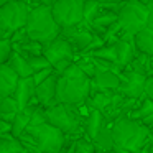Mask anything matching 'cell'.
Instances as JSON below:
<instances>
[{"label": "cell", "mask_w": 153, "mask_h": 153, "mask_svg": "<svg viewBox=\"0 0 153 153\" xmlns=\"http://www.w3.org/2000/svg\"><path fill=\"white\" fill-rule=\"evenodd\" d=\"M31 4L27 0H12L0 7V35L10 38L12 33L23 28L31 12Z\"/></svg>", "instance_id": "obj_6"}, {"label": "cell", "mask_w": 153, "mask_h": 153, "mask_svg": "<svg viewBox=\"0 0 153 153\" xmlns=\"http://www.w3.org/2000/svg\"><path fill=\"white\" fill-rule=\"evenodd\" d=\"M104 125H105V117H104V114L100 110L89 109V114H87L86 120H84V133L92 140L100 132V128Z\"/></svg>", "instance_id": "obj_18"}, {"label": "cell", "mask_w": 153, "mask_h": 153, "mask_svg": "<svg viewBox=\"0 0 153 153\" xmlns=\"http://www.w3.org/2000/svg\"><path fill=\"white\" fill-rule=\"evenodd\" d=\"M120 87V76L114 71H97L91 79V92L104 91V92H117Z\"/></svg>", "instance_id": "obj_13"}, {"label": "cell", "mask_w": 153, "mask_h": 153, "mask_svg": "<svg viewBox=\"0 0 153 153\" xmlns=\"http://www.w3.org/2000/svg\"><path fill=\"white\" fill-rule=\"evenodd\" d=\"M61 36H64L68 41L71 43L73 50L76 51V54L79 53L81 56L87 53L89 46L92 45L96 33H92V30L89 28L87 23H79L74 27H68V28H61Z\"/></svg>", "instance_id": "obj_9"}, {"label": "cell", "mask_w": 153, "mask_h": 153, "mask_svg": "<svg viewBox=\"0 0 153 153\" xmlns=\"http://www.w3.org/2000/svg\"><path fill=\"white\" fill-rule=\"evenodd\" d=\"M146 15L148 7L140 0H127L120 4V8L117 12V23L120 25L122 35L133 36L142 28L146 27Z\"/></svg>", "instance_id": "obj_7"}, {"label": "cell", "mask_w": 153, "mask_h": 153, "mask_svg": "<svg viewBox=\"0 0 153 153\" xmlns=\"http://www.w3.org/2000/svg\"><path fill=\"white\" fill-rule=\"evenodd\" d=\"M43 54L46 56V59L50 61L51 66H54L56 63L64 61V59L76 61V51L73 50V46H71L69 41H68L64 36H61V35L58 38H54L51 43L45 45Z\"/></svg>", "instance_id": "obj_11"}, {"label": "cell", "mask_w": 153, "mask_h": 153, "mask_svg": "<svg viewBox=\"0 0 153 153\" xmlns=\"http://www.w3.org/2000/svg\"><path fill=\"white\" fill-rule=\"evenodd\" d=\"M54 73V69H53V66L51 68H46V69H41V71H36V73H33V81H35V84H40V82H43L45 79H46V77H50L51 74Z\"/></svg>", "instance_id": "obj_31"}, {"label": "cell", "mask_w": 153, "mask_h": 153, "mask_svg": "<svg viewBox=\"0 0 153 153\" xmlns=\"http://www.w3.org/2000/svg\"><path fill=\"white\" fill-rule=\"evenodd\" d=\"M94 153H115L114 150H96Z\"/></svg>", "instance_id": "obj_40"}, {"label": "cell", "mask_w": 153, "mask_h": 153, "mask_svg": "<svg viewBox=\"0 0 153 153\" xmlns=\"http://www.w3.org/2000/svg\"><path fill=\"white\" fill-rule=\"evenodd\" d=\"M96 146H94L92 140L84 133V135L77 137L76 143H74V153H94Z\"/></svg>", "instance_id": "obj_27"}, {"label": "cell", "mask_w": 153, "mask_h": 153, "mask_svg": "<svg viewBox=\"0 0 153 153\" xmlns=\"http://www.w3.org/2000/svg\"><path fill=\"white\" fill-rule=\"evenodd\" d=\"M56 86H58V74L53 73L50 77H46L43 82H40L35 87V99H36V102L43 107L54 105L58 102Z\"/></svg>", "instance_id": "obj_12"}, {"label": "cell", "mask_w": 153, "mask_h": 153, "mask_svg": "<svg viewBox=\"0 0 153 153\" xmlns=\"http://www.w3.org/2000/svg\"><path fill=\"white\" fill-rule=\"evenodd\" d=\"M28 61V64H30L31 71L33 73H36V71H41V69H46V68H51L50 61L46 59V56L45 54H35V56H25Z\"/></svg>", "instance_id": "obj_28"}, {"label": "cell", "mask_w": 153, "mask_h": 153, "mask_svg": "<svg viewBox=\"0 0 153 153\" xmlns=\"http://www.w3.org/2000/svg\"><path fill=\"white\" fill-rule=\"evenodd\" d=\"M13 50L18 51L20 54H23V56H35V54H43L45 46L35 40H27L20 45H15Z\"/></svg>", "instance_id": "obj_23"}, {"label": "cell", "mask_w": 153, "mask_h": 153, "mask_svg": "<svg viewBox=\"0 0 153 153\" xmlns=\"http://www.w3.org/2000/svg\"><path fill=\"white\" fill-rule=\"evenodd\" d=\"M133 43H135L137 53L146 54V56L153 58V28L146 25L145 28L133 35Z\"/></svg>", "instance_id": "obj_17"}, {"label": "cell", "mask_w": 153, "mask_h": 153, "mask_svg": "<svg viewBox=\"0 0 153 153\" xmlns=\"http://www.w3.org/2000/svg\"><path fill=\"white\" fill-rule=\"evenodd\" d=\"M114 48H115V54H117V64L122 66V68L130 66V63H132L137 56L133 36L120 35V38L114 43Z\"/></svg>", "instance_id": "obj_14"}, {"label": "cell", "mask_w": 153, "mask_h": 153, "mask_svg": "<svg viewBox=\"0 0 153 153\" xmlns=\"http://www.w3.org/2000/svg\"><path fill=\"white\" fill-rule=\"evenodd\" d=\"M146 74L133 71L130 68H125L123 73L120 74V87L117 92L122 94L123 97H130V99H142L145 97V81Z\"/></svg>", "instance_id": "obj_10"}, {"label": "cell", "mask_w": 153, "mask_h": 153, "mask_svg": "<svg viewBox=\"0 0 153 153\" xmlns=\"http://www.w3.org/2000/svg\"><path fill=\"white\" fill-rule=\"evenodd\" d=\"M148 7V15H146V25L153 28V4H146Z\"/></svg>", "instance_id": "obj_34"}, {"label": "cell", "mask_w": 153, "mask_h": 153, "mask_svg": "<svg viewBox=\"0 0 153 153\" xmlns=\"http://www.w3.org/2000/svg\"><path fill=\"white\" fill-rule=\"evenodd\" d=\"M92 143L96 146V150H114L115 143H114V138H112V130H110V127L104 125L100 128V132L92 138Z\"/></svg>", "instance_id": "obj_22"}, {"label": "cell", "mask_w": 153, "mask_h": 153, "mask_svg": "<svg viewBox=\"0 0 153 153\" xmlns=\"http://www.w3.org/2000/svg\"><path fill=\"white\" fill-rule=\"evenodd\" d=\"M8 2H12V0H0V7H4L5 4H8Z\"/></svg>", "instance_id": "obj_42"}, {"label": "cell", "mask_w": 153, "mask_h": 153, "mask_svg": "<svg viewBox=\"0 0 153 153\" xmlns=\"http://www.w3.org/2000/svg\"><path fill=\"white\" fill-rule=\"evenodd\" d=\"M25 30H27V35L30 40L38 41L43 46L51 43L54 38H58L61 35V28L54 22L51 7L43 4H38L31 8L28 22L25 25Z\"/></svg>", "instance_id": "obj_4"}, {"label": "cell", "mask_w": 153, "mask_h": 153, "mask_svg": "<svg viewBox=\"0 0 153 153\" xmlns=\"http://www.w3.org/2000/svg\"><path fill=\"white\" fill-rule=\"evenodd\" d=\"M27 2H30V4H35V5L41 4V0H27Z\"/></svg>", "instance_id": "obj_41"}, {"label": "cell", "mask_w": 153, "mask_h": 153, "mask_svg": "<svg viewBox=\"0 0 153 153\" xmlns=\"http://www.w3.org/2000/svg\"><path fill=\"white\" fill-rule=\"evenodd\" d=\"M89 96H91V77H87L74 61L63 74L58 76L56 99L61 104L82 105Z\"/></svg>", "instance_id": "obj_1"}, {"label": "cell", "mask_w": 153, "mask_h": 153, "mask_svg": "<svg viewBox=\"0 0 153 153\" xmlns=\"http://www.w3.org/2000/svg\"><path fill=\"white\" fill-rule=\"evenodd\" d=\"M84 56H92V58H99V59L109 61V63H117V54H115L114 45H102L100 48L84 54Z\"/></svg>", "instance_id": "obj_24"}, {"label": "cell", "mask_w": 153, "mask_h": 153, "mask_svg": "<svg viewBox=\"0 0 153 153\" xmlns=\"http://www.w3.org/2000/svg\"><path fill=\"white\" fill-rule=\"evenodd\" d=\"M58 0H41V4L43 5H48V7H51L53 4H56Z\"/></svg>", "instance_id": "obj_39"}, {"label": "cell", "mask_w": 153, "mask_h": 153, "mask_svg": "<svg viewBox=\"0 0 153 153\" xmlns=\"http://www.w3.org/2000/svg\"><path fill=\"white\" fill-rule=\"evenodd\" d=\"M123 2H127V0H123Z\"/></svg>", "instance_id": "obj_45"}, {"label": "cell", "mask_w": 153, "mask_h": 153, "mask_svg": "<svg viewBox=\"0 0 153 153\" xmlns=\"http://www.w3.org/2000/svg\"><path fill=\"white\" fill-rule=\"evenodd\" d=\"M142 122H143V123H145V125H146V127H148V128H153V112H152V114H150V115H148V117H145V119H143V120H142Z\"/></svg>", "instance_id": "obj_35"}, {"label": "cell", "mask_w": 153, "mask_h": 153, "mask_svg": "<svg viewBox=\"0 0 153 153\" xmlns=\"http://www.w3.org/2000/svg\"><path fill=\"white\" fill-rule=\"evenodd\" d=\"M110 130H112L114 143L117 146L130 150L132 153H135L142 145H145L152 135V128H148L142 120H135L128 115L117 117Z\"/></svg>", "instance_id": "obj_3"}, {"label": "cell", "mask_w": 153, "mask_h": 153, "mask_svg": "<svg viewBox=\"0 0 153 153\" xmlns=\"http://www.w3.org/2000/svg\"><path fill=\"white\" fill-rule=\"evenodd\" d=\"M18 110L20 109H18V104H17L13 96L0 97V119L7 120V122H12Z\"/></svg>", "instance_id": "obj_20"}, {"label": "cell", "mask_w": 153, "mask_h": 153, "mask_svg": "<svg viewBox=\"0 0 153 153\" xmlns=\"http://www.w3.org/2000/svg\"><path fill=\"white\" fill-rule=\"evenodd\" d=\"M18 138L28 153H59L66 135L51 123L43 122L40 125H28Z\"/></svg>", "instance_id": "obj_2"}, {"label": "cell", "mask_w": 153, "mask_h": 153, "mask_svg": "<svg viewBox=\"0 0 153 153\" xmlns=\"http://www.w3.org/2000/svg\"><path fill=\"white\" fill-rule=\"evenodd\" d=\"M35 87H36V84H35V81L31 76L30 77H20V79H18L13 97H15V100H17L20 110H23L25 107H28L31 102H36V99H35Z\"/></svg>", "instance_id": "obj_15"}, {"label": "cell", "mask_w": 153, "mask_h": 153, "mask_svg": "<svg viewBox=\"0 0 153 153\" xmlns=\"http://www.w3.org/2000/svg\"><path fill=\"white\" fill-rule=\"evenodd\" d=\"M76 63H77V66L82 69V73L86 74L87 77H91V79H92V77L96 76L97 69H96V66H94V63L91 61L89 56H81V59L76 61Z\"/></svg>", "instance_id": "obj_30"}, {"label": "cell", "mask_w": 153, "mask_h": 153, "mask_svg": "<svg viewBox=\"0 0 153 153\" xmlns=\"http://www.w3.org/2000/svg\"><path fill=\"white\" fill-rule=\"evenodd\" d=\"M51 13L59 28L79 25L84 22V0H58L51 5Z\"/></svg>", "instance_id": "obj_8"}, {"label": "cell", "mask_w": 153, "mask_h": 153, "mask_svg": "<svg viewBox=\"0 0 153 153\" xmlns=\"http://www.w3.org/2000/svg\"><path fill=\"white\" fill-rule=\"evenodd\" d=\"M18 79L20 77L8 66V63L0 64V97L13 96L15 89H17V84H18Z\"/></svg>", "instance_id": "obj_16"}, {"label": "cell", "mask_w": 153, "mask_h": 153, "mask_svg": "<svg viewBox=\"0 0 153 153\" xmlns=\"http://www.w3.org/2000/svg\"><path fill=\"white\" fill-rule=\"evenodd\" d=\"M145 97H148L150 100H153V74H150L145 81Z\"/></svg>", "instance_id": "obj_32"}, {"label": "cell", "mask_w": 153, "mask_h": 153, "mask_svg": "<svg viewBox=\"0 0 153 153\" xmlns=\"http://www.w3.org/2000/svg\"><path fill=\"white\" fill-rule=\"evenodd\" d=\"M0 38H2V35H0Z\"/></svg>", "instance_id": "obj_46"}, {"label": "cell", "mask_w": 153, "mask_h": 153, "mask_svg": "<svg viewBox=\"0 0 153 153\" xmlns=\"http://www.w3.org/2000/svg\"><path fill=\"white\" fill-rule=\"evenodd\" d=\"M152 112H153V100H150L148 97H142V100H140V104L137 105V109H133L128 117H132V119H135V120H143Z\"/></svg>", "instance_id": "obj_25"}, {"label": "cell", "mask_w": 153, "mask_h": 153, "mask_svg": "<svg viewBox=\"0 0 153 153\" xmlns=\"http://www.w3.org/2000/svg\"><path fill=\"white\" fill-rule=\"evenodd\" d=\"M79 105H69V104L56 102L54 105L45 107L46 122L53 127L59 128L66 137H79L84 128V117L77 110Z\"/></svg>", "instance_id": "obj_5"}, {"label": "cell", "mask_w": 153, "mask_h": 153, "mask_svg": "<svg viewBox=\"0 0 153 153\" xmlns=\"http://www.w3.org/2000/svg\"><path fill=\"white\" fill-rule=\"evenodd\" d=\"M5 135H12V122L0 119V137H5Z\"/></svg>", "instance_id": "obj_33"}, {"label": "cell", "mask_w": 153, "mask_h": 153, "mask_svg": "<svg viewBox=\"0 0 153 153\" xmlns=\"http://www.w3.org/2000/svg\"><path fill=\"white\" fill-rule=\"evenodd\" d=\"M8 66L17 73L18 77H30V76H33V71H31L27 58H25L23 54H20L18 51H15V50H13V53L10 54Z\"/></svg>", "instance_id": "obj_19"}, {"label": "cell", "mask_w": 153, "mask_h": 153, "mask_svg": "<svg viewBox=\"0 0 153 153\" xmlns=\"http://www.w3.org/2000/svg\"><path fill=\"white\" fill-rule=\"evenodd\" d=\"M140 2H143V4H148L150 0H140Z\"/></svg>", "instance_id": "obj_43"}, {"label": "cell", "mask_w": 153, "mask_h": 153, "mask_svg": "<svg viewBox=\"0 0 153 153\" xmlns=\"http://www.w3.org/2000/svg\"><path fill=\"white\" fill-rule=\"evenodd\" d=\"M135 153H152V152H150V143L146 142L145 145H142V146H140V148L137 150Z\"/></svg>", "instance_id": "obj_36"}, {"label": "cell", "mask_w": 153, "mask_h": 153, "mask_svg": "<svg viewBox=\"0 0 153 153\" xmlns=\"http://www.w3.org/2000/svg\"><path fill=\"white\" fill-rule=\"evenodd\" d=\"M12 53H13V45L10 38H0V64L8 63Z\"/></svg>", "instance_id": "obj_29"}, {"label": "cell", "mask_w": 153, "mask_h": 153, "mask_svg": "<svg viewBox=\"0 0 153 153\" xmlns=\"http://www.w3.org/2000/svg\"><path fill=\"white\" fill-rule=\"evenodd\" d=\"M114 152H115V153H132L130 150L122 148V146H117V145H114Z\"/></svg>", "instance_id": "obj_37"}, {"label": "cell", "mask_w": 153, "mask_h": 153, "mask_svg": "<svg viewBox=\"0 0 153 153\" xmlns=\"http://www.w3.org/2000/svg\"><path fill=\"white\" fill-rule=\"evenodd\" d=\"M0 153H28L20 138L12 135L0 137Z\"/></svg>", "instance_id": "obj_21"}, {"label": "cell", "mask_w": 153, "mask_h": 153, "mask_svg": "<svg viewBox=\"0 0 153 153\" xmlns=\"http://www.w3.org/2000/svg\"><path fill=\"white\" fill-rule=\"evenodd\" d=\"M100 10H102V7L97 0H84V23L89 25L99 15Z\"/></svg>", "instance_id": "obj_26"}, {"label": "cell", "mask_w": 153, "mask_h": 153, "mask_svg": "<svg viewBox=\"0 0 153 153\" xmlns=\"http://www.w3.org/2000/svg\"><path fill=\"white\" fill-rule=\"evenodd\" d=\"M99 4H122L123 0H97Z\"/></svg>", "instance_id": "obj_38"}, {"label": "cell", "mask_w": 153, "mask_h": 153, "mask_svg": "<svg viewBox=\"0 0 153 153\" xmlns=\"http://www.w3.org/2000/svg\"><path fill=\"white\" fill-rule=\"evenodd\" d=\"M148 4H153V0H150V2H148Z\"/></svg>", "instance_id": "obj_44"}]
</instances>
